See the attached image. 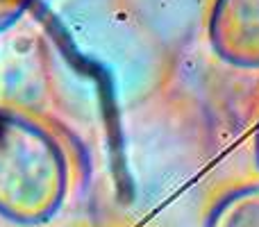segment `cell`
Returning <instances> with one entry per match:
<instances>
[{
    "label": "cell",
    "instance_id": "3",
    "mask_svg": "<svg viewBox=\"0 0 259 227\" xmlns=\"http://www.w3.org/2000/svg\"><path fill=\"white\" fill-rule=\"evenodd\" d=\"M205 227H259V182L239 187L216 200Z\"/></svg>",
    "mask_w": 259,
    "mask_h": 227
},
{
    "label": "cell",
    "instance_id": "2",
    "mask_svg": "<svg viewBox=\"0 0 259 227\" xmlns=\"http://www.w3.org/2000/svg\"><path fill=\"white\" fill-rule=\"evenodd\" d=\"M209 41L223 62L259 68V0H216Z\"/></svg>",
    "mask_w": 259,
    "mask_h": 227
},
{
    "label": "cell",
    "instance_id": "5",
    "mask_svg": "<svg viewBox=\"0 0 259 227\" xmlns=\"http://www.w3.org/2000/svg\"><path fill=\"white\" fill-rule=\"evenodd\" d=\"M255 150H257V164H259V127H257V139H255Z\"/></svg>",
    "mask_w": 259,
    "mask_h": 227
},
{
    "label": "cell",
    "instance_id": "1",
    "mask_svg": "<svg viewBox=\"0 0 259 227\" xmlns=\"http://www.w3.org/2000/svg\"><path fill=\"white\" fill-rule=\"evenodd\" d=\"M68 166L59 143L34 120L0 109V216L44 225L62 209Z\"/></svg>",
    "mask_w": 259,
    "mask_h": 227
},
{
    "label": "cell",
    "instance_id": "4",
    "mask_svg": "<svg viewBox=\"0 0 259 227\" xmlns=\"http://www.w3.org/2000/svg\"><path fill=\"white\" fill-rule=\"evenodd\" d=\"M32 3L34 0H0V32L16 25Z\"/></svg>",
    "mask_w": 259,
    "mask_h": 227
}]
</instances>
